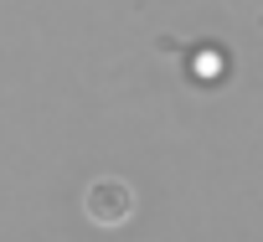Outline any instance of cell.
Returning a JSON list of instances; mask_svg holds the SVG:
<instances>
[{"label": "cell", "mask_w": 263, "mask_h": 242, "mask_svg": "<svg viewBox=\"0 0 263 242\" xmlns=\"http://www.w3.org/2000/svg\"><path fill=\"white\" fill-rule=\"evenodd\" d=\"M83 211H88V221H98V227H124L129 216H135V191H129V180H119V175H103V180L88 186Z\"/></svg>", "instance_id": "6da1fadb"}]
</instances>
